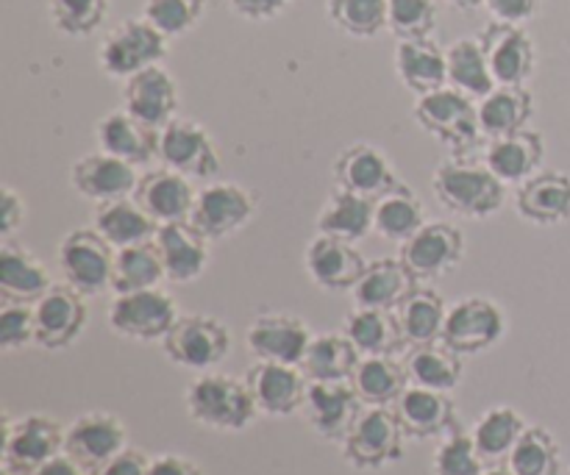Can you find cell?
I'll use <instances>...</instances> for the list:
<instances>
[{
	"mask_svg": "<svg viewBox=\"0 0 570 475\" xmlns=\"http://www.w3.org/2000/svg\"><path fill=\"white\" fill-rule=\"evenodd\" d=\"M432 189L440 206L468 220H488L499 215L507 200V187L490 172V167L465 156L440 161L432 176Z\"/></svg>",
	"mask_w": 570,
	"mask_h": 475,
	"instance_id": "cell-1",
	"label": "cell"
},
{
	"mask_svg": "<svg viewBox=\"0 0 570 475\" xmlns=\"http://www.w3.org/2000/svg\"><path fill=\"white\" fill-rule=\"evenodd\" d=\"M189 417L212 432L237 434L256 420L259 409L245 378L226 373H200L184 395Z\"/></svg>",
	"mask_w": 570,
	"mask_h": 475,
	"instance_id": "cell-2",
	"label": "cell"
},
{
	"mask_svg": "<svg viewBox=\"0 0 570 475\" xmlns=\"http://www.w3.org/2000/svg\"><path fill=\"white\" fill-rule=\"evenodd\" d=\"M412 115L429 137L451 150V156H465L479 142V137H484L482 126H479L476 100L449 83L434 92L417 95Z\"/></svg>",
	"mask_w": 570,
	"mask_h": 475,
	"instance_id": "cell-3",
	"label": "cell"
},
{
	"mask_svg": "<svg viewBox=\"0 0 570 475\" xmlns=\"http://www.w3.org/2000/svg\"><path fill=\"white\" fill-rule=\"evenodd\" d=\"M404 437L393 406H365L343 439V459L362 473L384 471L404 459Z\"/></svg>",
	"mask_w": 570,
	"mask_h": 475,
	"instance_id": "cell-4",
	"label": "cell"
},
{
	"mask_svg": "<svg viewBox=\"0 0 570 475\" xmlns=\"http://www.w3.org/2000/svg\"><path fill=\"white\" fill-rule=\"evenodd\" d=\"M167 42L170 39L159 28L150 26L145 17H128V20L117 22L100 42V70L117 81H128L137 72L161 65V59L167 56Z\"/></svg>",
	"mask_w": 570,
	"mask_h": 475,
	"instance_id": "cell-5",
	"label": "cell"
},
{
	"mask_svg": "<svg viewBox=\"0 0 570 475\" xmlns=\"http://www.w3.org/2000/svg\"><path fill=\"white\" fill-rule=\"evenodd\" d=\"M67 428L56 417L22 415L17 420L6 417L3 426V471L14 475H33L50 459L65 454Z\"/></svg>",
	"mask_w": 570,
	"mask_h": 475,
	"instance_id": "cell-6",
	"label": "cell"
},
{
	"mask_svg": "<svg viewBox=\"0 0 570 475\" xmlns=\"http://www.w3.org/2000/svg\"><path fill=\"white\" fill-rule=\"evenodd\" d=\"M167 359L195 373H209L232 354V331L212 315H181L161 339Z\"/></svg>",
	"mask_w": 570,
	"mask_h": 475,
	"instance_id": "cell-7",
	"label": "cell"
},
{
	"mask_svg": "<svg viewBox=\"0 0 570 475\" xmlns=\"http://www.w3.org/2000/svg\"><path fill=\"white\" fill-rule=\"evenodd\" d=\"M117 250L95 228H76L59 243V270L83 298H95L111 289Z\"/></svg>",
	"mask_w": 570,
	"mask_h": 475,
	"instance_id": "cell-8",
	"label": "cell"
},
{
	"mask_svg": "<svg viewBox=\"0 0 570 475\" xmlns=\"http://www.w3.org/2000/svg\"><path fill=\"white\" fill-rule=\"evenodd\" d=\"M178 317H181L178 304L161 287L115 295L109 306L111 331L134 343H156V339L161 343Z\"/></svg>",
	"mask_w": 570,
	"mask_h": 475,
	"instance_id": "cell-9",
	"label": "cell"
},
{
	"mask_svg": "<svg viewBox=\"0 0 570 475\" xmlns=\"http://www.w3.org/2000/svg\"><path fill=\"white\" fill-rule=\"evenodd\" d=\"M256 215V198L237 181H212L198 189L189 222L212 243L243 231Z\"/></svg>",
	"mask_w": 570,
	"mask_h": 475,
	"instance_id": "cell-10",
	"label": "cell"
},
{
	"mask_svg": "<svg viewBox=\"0 0 570 475\" xmlns=\"http://www.w3.org/2000/svg\"><path fill=\"white\" fill-rule=\"evenodd\" d=\"M507 334V315L495 300L490 298H462L449 306L443 339L460 356H476L501 343Z\"/></svg>",
	"mask_w": 570,
	"mask_h": 475,
	"instance_id": "cell-11",
	"label": "cell"
},
{
	"mask_svg": "<svg viewBox=\"0 0 570 475\" xmlns=\"http://www.w3.org/2000/svg\"><path fill=\"white\" fill-rule=\"evenodd\" d=\"M159 161L193 181H212L220 172V154L212 133L187 117H176L159 131Z\"/></svg>",
	"mask_w": 570,
	"mask_h": 475,
	"instance_id": "cell-12",
	"label": "cell"
},
{
	"mask_svg": "<svg viewBox=\"0 0 570 475\" xmlns=\"http://www.w3.org/2000/svg\"><path fill=\"white\" fill-rule=\"evenodd\" d=\"M479 39L484 44L495 83L527 87V81L538 70V44H534L532 33L515 22L493 20L479 33Z\"/></svg>",
	"mask_w": 570,
	"mask_h": 475,
	"instance_id": "cell-13",
	"label": "cell"
},
{
	"mask_svg": "<svg viewBox=\"0 0 570 475\" xmlns=\"http://www.w3.org/2000/svg\"><path fill=\"white\" fill-rule=\"evenodd\" d=\"M401 259L417 281H434L445 273L456 270L465 259V237L456 226L443 220L426 222L401 245Z\"/></svg>",
	"mask_w": 570,
	"mask_h": 475,
	"instance_id": "cell-14",
	"label": "cell"
},
{
	"mask_svg": "<svg viewBox=\"0 0 570 475\" xmlns=\"http://www.w3.org/2000/svg\"><path fill=\"white\" fill-rule=\"evenodd\" d=\"M245 384L256 400L259 415L289 417L304 412L309 378L298 365H282V362H259L245 370Z\"/></svg>",
	"mask_w": 570,
	"mask_h": 475,
	"instance_id": "cell-15",
	"label": "cell"
},
{
	"mask_svg": "<svg viewBox=\"0 0 570 475\" xmlns=\"http://www.w3.org/2000/svg\"><path fill=\"white\" fill-rule=\"evenodd\" d=\"M37 345L45 350H65L76 343L89 323L87 300L70 284H53L33 304Z\"/></svg>",
	"mask_w": 570,
	"mask_h": 475,
	"instance_id": "cell-16",
	"label": "cell"
},
{
	"mask_svg": "<svg viewBox=\"0 0 570 475\" xmlns=\"http://www.w3.org/2000/svg\"><path fill=\"white\" fill-rule=\"evenodd\" d=\"M128 448V432L111 412H83L67 426L65 454L72 456L87 473L98 471L120 451Z\"/></svg>",
	"mask_w": 570,
	"mask_h": 475,
	"instance_id": "cell-17",
	"label": "cell"
},
{
	"mask_svg": "<svg viewBox=\"0 0 570 475\" xmlns=\"http://www.w3.org/2000/svg\"><path fill=\"white\" fill-rule=\"evenodd\" d=\"M312 337L301 317L284 315V311H265L250 320L245 331V345L259 362H282V365H298L309 350Z\"/></svg>",
	"mask_w": 570,
	"mask_h": 475,
	"instance_id": "cell-18",
	"label": "cell"
},
{
	"mask_svg": "<svg viewBox=\"0 0 570 475\" xmlns=\"http://www.w3.org/2000/svg\"><path fill=\"white\" fill-rule=\"evenodd\" d=\"M362 409L365 404L351 382H309L304 415L317 437L343 445Z\"/></svg>",
	"mask_w": 570,
	"mask_h": 475,
	"instance_id": "cell-19",
	"label": "cell"
},
{
	"mask_svg": "<svg viewBox=\"0 0 570 475\" xmlns=\"http://www.w3.org/2000/svg\"><path fill=\"white\" fill-rule=\"evenodd\" d=\"M304 265L312 281L326 293H351L365 276L371 261H365V256L356 250V243L317 234L306 245Z\"/></svg>",
	"mask_w": 570,
	"mask_h": 475,
	"instance_id": "cell-20",
	"label": "cell"
},
{
	"mask_svg": "<svg viewBox=\"0 0 570 475\" xmlns=\"http://www.w3.org/2000/svg\"><path fill=\"white\" fill-rule=\"evenodd\" d=\"M332 176L337 189L362 195V198L379 200L399 184L387 154L371 142H354L334 156Z\"/></svg>",
	"mask_w": 570,
	"mask_h": 475,
	"instance_id": "cell-21",
	"label": "cell"
},
{
	"mask_svg": "<svg viewBox=\"0 0 570 475\" xmlns=\"http://www.w3.org/2000/svg\"><path fill=\"white\" fill-rule=\"evenodd\" d=\"M178 103H181V95H178L176 78L161 65L148 67L122 81V109L142 120L145 126L161 131L167 122L178 117Z\"/></svg>",
	"mask_w": 570,
	"mask_h": 475,
	"instance_id": "cell-22",
	"label": "cell"
},
{
	"mask_svg": "<svg viewBox=\"0 0 570 475\" xmlns=\"http://www.w3.org/2000/svg\"><path fill=\"white\" fill-rule=\"evenodd\" d=\"M70 184L78 195H83L92 204H106V200L134 198L139 172L128 161L104 154V150H95V154H87L78 161H72Z\"/></svg>",
	"mask_w": 570,
	"mask_h": 475,
	"instance_id": "cell-23",
	"label": "cell"
},
{
	"mask_svg": "<svg viewBox=\"0 0 570 475\" xmlns=\"http://www.w3.org/2000/svg\"><path fill=\"white\" fill-rule=\"evenodd\" d=\"M156 250L165 265L167 281L173 284H193L209 267V237L198 231L189 220L165 222L156 231Z\"/></svg>",
	"mask_w": 570,
	"mask_h": 475,
	"instance_id": "cell-24",
	"label": "cell"
},
{
	"mask_svg": "<svg viewBox=\"0 0 570 475\" xmlns=\"http://www.w3.org/2000/svg\"><path fill=\"white\" fill-rule=\"evenodd\" d=\"M195 198H198V189L193 187V178L181 176V172L170 170V167L165 165L139 176L137 192H134V200H137L159 226H165V222L189 220Z\"/></svg>",
	"mask_w": 570,
	"mask_h": 475,
	"instance_id": "cell-25",
	"label": "cell"
},
{
	"mask_svg": "<svg viewBox=\"0 0 570 475\" xmlns=\"http://www.w3.org/2000/svg\"><path fill=\"white\" fill-rule=\"evenodd\" d=\"M95 139H98V150L117 156L134 167L159 159V128L145 126L126 109L100 117L98 126H95Z\"/></svg>",
	"mask_w": 570,
	"mask_h": 475,
	"instance_id": "cell-26",
	"label": "cell"
},
{
	"mask_svg": "<svg viewBox=\"0 0 570 475\" xmlns=\"http://www.w3.org/2000/svg\"><path fill=\"white\" fill-rule=\"evenodd\" d=\"M393 409L404 426V434L412 439H443L445 434L460 426L456 406L449 398V393L417 387V384H410L404 389Z\"/></svg>",
	"mask_w": 570,
	"mask_h": 475,
	"instance_id": "cell-27",
	"label": "cell"
},
{
	"mask_svg": "<svg viewBox=\"0 0 570 475\" xmlns=\"http://www.w3.org/2000/svg\"><path fill=\"white\" fill-rule=\"evenodd\" d=\"M546 159V142L540 131H523L507 133V137H495L488 142L484 150V165L490 167L495 178L504 187H521L532 176H538Z\"/></svg>",
	"mask_w": 570,
	"mask_h": 475,
	"instance_id": "cell-28",
	"label": "cell"
},
{
	"mask_svg": "<svg viewBox=\"0 0 570 475\" xmlns=\"http://www.w3.org/2000/svg\"><path fill=\"white\" fill-rule=\"evenodd\" d=\"M518 215L534 226H562L570 220V176L560 170H540L515 187Z\"/></svg>",
	"mask_w": 570,
	"mask_h": 475,
	"instance_id": "cell-29",
	"label": "cell"
},
{
	"mask_svg": "<svg viewBox=\"0 0 570 475\" xmlns=\"http://www.w3.org/2000/svg\"><path fill=\"white\" fill-rule=\"evenodd\" d=\"M395 72L410 92L426 95L449 83L445 50L432 37L399 39L395 44Z\"/></svg>",
	"mask_w": 570,
	"mask_h": 475,
	"instance_id": "cell-30",
	"label": "cell"
},
{
	"mask_svg": "<svg viewBox=\"0 0 570 475\" xmlns=\"http://www.w3.org/2000/svg\"><path fill=\"white\" fill-rule=\"evenodd\" d=\"M92 228L111 245L115 250L131 248V245L154 243L159 222L142 209L134 198L106 200L95 204Z\"/></svg>",
	"mask_w": 570,
	"mask_h": 475,
	"instance_id": "cell-31",
	"label": "cell"
},
{
	"mask_svg": "<svg viewBox=\"0 0 570 475\" xmlns=\"http://www.w3.org/2000/svg\"><path fill=\"white\" fill-rule=\"evenodd\" d=\"M417 278L412 276L410 267L404 265V259H379L371 261L365 270V276L360 278L351 295H354L356 306H365V309H384L395 311L401 306V300L417 287Z\"/></svg>",
	"mask_w": 570,
	"mask_h": 475,
	"instance_id": "cell-32",
	"label": "cell"
},
{
	"mask_svg": "<svg viewBox=\"0 0 570 475\" xmlns=\"http://www.w3.org/2000/svg\"><path fill=\"white\" fill-rule=\"evenodd\" d=\"M53 287L48 267L20 245H0V298L14 304H37Z\"/></svg>",
	"mask_w": 570,
	"mask_h": 475,
	"instance_id": "cell-33",
	"label": "cell"
},
{
	"mask_svg": "<svg viewBox=\"0 0 570 475\" xmlns=\"http://www.w3.org/2000/svg\"><path fill=\"white\" fill-rule=\"evenodd\" d=\"M376 226V200L362 198L348 189H334L317 215V234L360 243Z\"/></svg>",
	"mask_w": 570,
	"mask_h": 475,
	"instance_id": "cell-34",
	"label": "cell"
},
{
	"mask_svg": "<svg viewBox=\"0 0 570 475\" xmlns=\"http://www.w3.org/2000/svg\"><path fill=\"white\" fill-rule=\"evenodd\" d=\"M399 317L401 334H404L406 345H432L443 339L445 317H449V306H445L443 295L432 287H423L417 284L401 306L395 309Z\"/></svg>",
	"mask_w": 570,
	"mask_h": 475,
	"instance_id": "cell-35",
	"label": "cell"
},
{
	"mask_svg": "<svg viewBox=\"0 0 570 475\" xmlns=\"http://www.w3.org/2000/svg\"><path fill=\"white\" fill-rule=\"evenodd\" d=\"M343 334L362 356H395L406 345L395 311L365 309V306L348 311Z\"/></svg>",
	"mask_w": 570,
	"mask_h": 475,
	"instance_id": "cell-36",
	"label": "cell"
},
{
	"mask_svg": "<svg viewBox=\"0 0 570 475\" xmlns=\"http://www.w3.org/2000/svg\"><path fill=\"white\" fill-rule=\"evenodd\" d=\"M445 61H449V87L460 89V92H465L476 103L499 87L479 37L454 39L445 48Z\"/></svg>",
	"mask_w": 570,
	"mask_h": 475,
	"instance_id": "cell-37",
	"label": "cell"
},
{
	"mask_svg": "<svg viewBox=\"0 0 570 475\" xmlns=\"http://www.w3.org/2000/svg\"><path fill=\"white\" fill-rule=\"evenodd\" d=\"M534 117V95L527 87H499L479 100V126L488 139L523 131Z\"/></svg>",
	"mask_w": 570,
	"mask_h": 475,
	"instance_id": "cell-38",
	"label": "cell"
},
{
	"mask_svg": "<svg viewBox=\"0 0 570 475\" xmlns=\"http://www.w3.org/2000/svg\"><path fill=\"white\" fill-rule=\"evenodd\" d=\"M351 384L365 406H395L410 387V373L395 356H362Z\"/></svg>",
	"mask_w": 570,
	"mask_h": 475,
	"instance_id": "cell-39",
	"label": "cell"
},
{
	"mask_svg": "<svg viewBox=\"0 0 570 475\" xmlns=\"http://www.w3.org/2000/svg\"><path fill=\"white\" fill-rule=\"evenodd\" d=\"M362 354L345 334H315L306 350L301 370L309 382H351Z\"/></svg>",
	"mask_w": 570,
	"mask_h": 475,
	"instance_id": "cell-40",
	"label": "cell"
},
{
	"mask_svg": "<svg viewBox=\"0 0 570 475\" xmlns=\"http://www.w3.org/2000/svg\"><path fill=\"white\" fill-rule=\"evenodd\" d=\"M423 226H426L423 200L404 181L395 184L387 195L376 200V226H373V231L387 239V243L404 245Z\"/></svg>",
	"mask_w": 570,
	"mask_h": 475,
	"instance_id": "cell-41",
	"label": "cell"
},
{
	"mask_svg": "<svg viewBox=\"0 0 570 475\" xmlns=\"http://www.w3.org/2000/svg\"><path fill=\"white\" fill-rule=\"evenodd\" d=\"M404 365L406 373H410V384L438 389V393H451V389L460 387L462 373H465L462 356L451 350L445 343L415 345L406 354Z\"/></svg>",
	"mask_w": 570,
	"mask_h": 475,
	"instance_id": "cell-42",
	"label": "cell"
},
{
	"mask_svg": "<svg viewBox=\"0 0 570 475\" xmlns=\"http://www.w3.org/2000/svg\"><path fill=\"white\" fill-rule=\"evenodd\" d=\"M527 428L529 423L523 420L521 412L512 409V406H493L473 423L471 437L484 462H501L510 459L512 448Z\"/></svg>",
	"mask_w": 570,
	"mask_h": 475,
	"instance_id": "cell-43",
	"label": "cell"
},
{
	"mask_svg": "<svg viewBox=\"0 0 570 475\" xmlns=\"http://www.w3.org/2000/svg\"><path fill=\"white\" fill-rule=\"evenodd\" d=\"M165 278V265H161L156 243L131 245V248H120L115 254V273H111V293L115 295L156 289Z\"/></svg>",
	"mask_w": 570,
	"mask_h": 475,
	"instance_id": "cell-44",
	"label": "cell"
},
{
	"mask_svg": "<svg viewBox=\"0 0 570 475\" xmlns=\"http://www.w3.org/2000/svg\"><path fill=\"white\" fill-rule=\"evenodd\" d=\"M510 467L515 475H560L562 456L554 434L543 426H529L510 454Z\"/></svg>",
	"mask_w": 570,
	"mask_h": 475,
	"instance_id": "cell-45",
	"label": "cell"
},
{
	"mask_svg": "<svg viewBox=\"0 0 570 475\" xmlns=\"http://www.w3.org/2000/svg\"><path fill=\"white\" fill-rule=\"evenodd\" d=\"M326 14L340 31L356 39L387 31V0H326Z\"/></svg>",
	"mask_w": 570,
	"mask_h": 475,
	"instance_id": "cell-46",
	"label": "cell"
},
{
	"mask_svg": "<svg viewBox=\"0 0 570 475\" xmlns=\"http://www.w3.org/2000/svg\"><path fill=\"white\" fill-rule=\"evenodd\" d=\"M50 22L70 39H83L98 31L109 14V0H48Z\"/></svg>",
	"mask_w": 570,
	"mask_h": 475,
	"instance_id": "cell-47",
	"label": "cell"
},
{
	"mask_svg": "<svg viewBox=\"0 0 570 475\" xmlns=\"http://www.w3.org/2000/svg\"><path fill=\"white\" fill-rule=\"evenodd\" d=\"M488 462L476 451L471 432H462L460 426L443 437L432 459L434 475H484Z\"/></svg>",
	"mask_w": 570,
	"mask_h": 475,
	"instance_id": "cell-48",
	"label": "cell"
},
{
	"mask_svg": "<svg viewBox=\"0 0 570 475\" xmlns=\"http://www.w3.org/2000/svg\"><path fill=\"white\" fill-rule=\"evenodd\" d=\"M206 0H145L142 17L159 28L167 39L184 37L200 22Z\"/></svg>",
	"mask_w": 570,
	"mask_h": 475,
	"instance_id": "cell-49",
	"label": "cell"
},
{
	"mask_svg": "<svg viewBox=\"0 0 570 475\" xmlns=\"http://www.w3.org/2000/svg\"><path fill=\"white\" fill-rule=\"evenodd\" d=\"M438 26L434 0H387V31L395 39L432 37Z\"/></svg>",
	"mask_w": 570,
	"mask_h": 475,
	"instance_id": "cell-50",
	"label": "cell"
},
{
	"mask_svg": "<svg viewBox=\"0 0 570 475\" xmlns=\"http://www.w3.org/2000/svg\"><path fill=\"white\" fill-rule=\"evenodd\" d=\"M31 343H37L33 306L3 300L0 304V350L11 354V350H22Z\"/></svg>",
	"mask_w": 570,
	"mask_h": 475,
	"instance_id": "cell-51",
	"label": "cell"
},
{
	"mask_svg": "<svg viewBox=\"0 0 570 475\" xmlns=\"http://www.w3.org/2000/svg\"><path fill=\"white\" fill-rule=\"evenodd\" d=\"M22 222H26V200L17 189L3 184L0 187V237H3V243H9L11 234H17Z\"/></svg>",
	"mask_w": 570,
	"mask_h": 475,
	"instance_id": "cell-52",
	"label": "cell"
},
{
	"mask_svg": "<svg viewBox=\"0 0 570 475\" xmlns=\"http://www.w3.org/2000/svg\"><path fill=\"white\" fill-rule=\"evenodd\" d=\"M540 3L543 0H484V9L493 14L499 22H515V26H527L532 17L540 14Z\"/></svg>",
	"mask_w": 570,
	"mask_h": 475,
	"instance_id": "cell-53",
	"label": "cell"
},
{
	"mask_svg": "<svg viewBox=\"0 0 570 475\" xmlns=\"http://www.w3.org/2000/svg\"><path fill=\"white\" fill-rule=\"evenodd\" d=\"M150 471V459L137 448H126L109 459L106 465H100L98 471H92L89 475H148Z\"/></svg>",
	"mask_w": 570,
	"mask_h": 475,
	"instance_id": "cell-54",
	"label": "cell"
},
{
	"mask_svg": "<svg viewBox=\"0 0 570 475\" xmlns=\"http://www.w3.org/2000/svg\"><path fill=\"white\" fill-rule=\"evenodd\" d=\"M228 3H232V9L237 11L239 17H245V20L265 22L282 14L293 0H228Z\"/></svg>",
	"mask_w": 570,
	"mask_h": 475,
	"instance_id": "cell-55",
	"label": "cell"
},
{
	"mask_svg": "<svg viewBox=\"0 0 570 475\" xmlns=\"http://www.w3.org/2000/svg\"><path fill=\"white\" fill-rule=\"evenodd\" d=\"M148 475H206L204 467L195 465L193 459L178 454H161L150 459Z\"/></svg>",
	"mask_w": 570,
	"mask_h": 475,
	"instance_id": "cell-56",
	"label": "cell"
},
{
	"mask_svg": "<svg viewBox=\"0 0 570 475\" xmlns=\"http://www.w3.org/2000/svg\"><path fill=\"white\" fill-rule=\"evenodd\" d=\"M33 475H89V473L83 471V467L78 465V462L72 459V456L59 454V456H56V459H50L48 465L39 467V471L33 473Z\"/></svg>",
	"mask_w": 570,
	"mask_h": 475,
	"instance_id": "cell-57",
	"label": "cell"
},
{
	"mask_svg": "<svg viewBox=\"0 0 570 475\" xmlns=\"http://www.w3.org/2000/svg\"><path fill=\"white\" fill-rule=\"evenodd\" d=\"M449 3L460 11H476V9H482L484 0H449Z\"/></svg>",
	"mask_w": 570,
	"mask_h": 475,
	"instance_id": "cell-58",
	"label": "cell"
},
{
	"mask_svg": "<svg viewBox=\"0 0 570 475\" xmlns=\"http://www.w3.org/2000/svg\"><path fill=\"white\" fill-rule=\"evenodd\" d=\"M484 475H515V473H512L510 467H490V471Z\"/></svg>",
	"mask_w": 570,
	"mask_h": 475,
	"instance_id": "cell-59",
	"label": "cell"
},
{
	"mask_svg": "<svg viewBox=\"0 0 570 475\" xmlns=\"http://www.w3.org/2000/svg\"><path fill=\"white\" fill-rule=\"evenodd\" d=\"M3 475H14V473H9V471H3Z\"/></svg>",
	"mask_w": 570,
	"mask_h": 475,
	"instance_id": "cell-60",
	"label": "cell"
},
{
	"mask_svg": "<svg viewBox=\"0 0 570 475\" xmlns=\"http://www.w3.org/2000/svg\"><path fill=\"white\" fill-rule=\"evenodd\" d=\"M568 475H570V471H568Z\"/></svg>",
	"mask_w": 570,
	"mask_h": 475,
	"instance_id": "cell-61",
	"label": "cell"
}]
</instances>
